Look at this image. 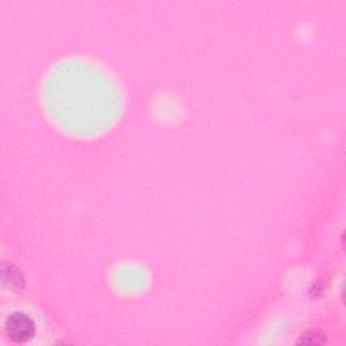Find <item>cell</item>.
I'll use <instances>...</instances> for the list:
<instances>
[{
	"label": "cell",
	"instance_id": "3957f363",
	"mask_svg": "<svg viewBox=\"0 0 346 346\" xmlns=\"http://www.w3.org/2000/svg\"><path fill=\"white\" fill-rule=\"evenodd\" d=\"M325 342V336L318 333L316 330H311L305 334H302L299 344H305V345H318V344H323Z\"/></svg>",
	"mask_w": 346,
	"mask_h": 346
},
{
	"label": "cell",
	"instance_id": "7a4b0ae2",
	"mask_svg": "<svg viewBox=\"0 0 346 346\" xmlns=\"http://www.w3.org/2000/svg\"><path fill=\"white\" fill-rule=\"evenodd\" d=\"M3 280L4 283H8L10 281L11 287L14 285H21L22 284V276L21 273L18 272V269H15L12 265H3Z\"/></svg>",
	"mask_w": 346,
	"mask_h": 346
},
{
	"label": "cell",
	"instance_id": "6da1fadb",
	"mask_svg": "<svg viewBox=\"0 0 346 346\" xmlns=\"http://www.w3.org/2000/svg\"><path fill=\"white\" fill-rule=\"evenodd\" d=\"M5 333L11 341L26 344L36 334V325L30 316L23 312H14L5 319Z\"/></svg>",
	"mask_w": 346,
	"mask_h": 346
}]
</instances>
